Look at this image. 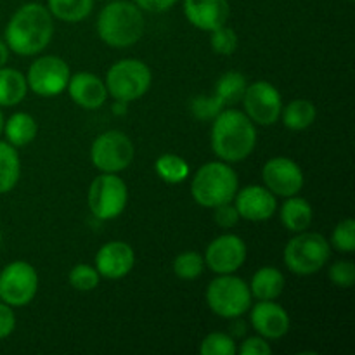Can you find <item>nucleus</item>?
I'll return each mask as SVG.
<instances>
[{
  "instance_id": "obj_30",
  "label": "nucleus",
  "mask_w": 355,
  "mask_h": 355,
  "mask_svg": "<svg viewBox=\"0 0 355 355\" xmlns=\"http://www.w3.org/2000/svg\"><path fill=\"white\" fill-rule=\"evenodd\" d=\"M201 355H236L234 340L225 333H210L200 345Z\"/></svg>"
},
{
  "instance_id": "obj_17",
  "label": "nucleus",
  "mask_w": 355,
  "mask_h": 355,
  "mask_svg": "<svg viewBox=\"0 0 355 355\" xmlns=\"http://www.w3.org/2000/svg\"><path fill=\"white\" fill-rule=\"evenodd\" d=\"M236 210L239 217L252 222L269 220L276 211V198L267 187L248 186L236 193Z\"/></svg>"
},
{
  "instance_id": "obj_19",
  "label": "nucleus",
  "mask_w": 355,
  "mask_h": 355,
  "mask_svg": "<svg viewBox=\"0 0 355 355\" xmlns=\"http://www.w3.org/2000/svg\"><path fill=\"white\" fill-rule=\"evenodd\" d=\"M252 324L262 338L277 340L290 329V315L272 300H262L253 307Z\"/></svg>"
},
{
  "instance_id": "obj_29",
  "label": "nucleus",
  "mask_w": 355,
  "mask_h": 355,
  "mask_svg": "<svg viewBox=\"0 0 355 355\" xmlns=\"http://www.w3.org/2000/svg\"><path fill=\"white\" fill-rule=\"evenodd\" d=\"M205 260L200 253L196 252H184L177 255L173 260V272L179 276L180 279H196L201 272H203Z\"/></svg>"
},
{
  "instance_id": "obj_15",
  "label": "nucleus",
  "mask_w": 355,
  "mask_h": 355,
  "mask_svg": "<svg viewBox=\"0 0 355 355\" xmlns=\"http://www.w3.org/2000/svg\"><path fill=\"white\" fill-rule=\"evenodd\" d=\"M246 245L239 236L224 234L208 245L205 262L214 272L232 274L245 263Z\"/></svg>"
},
{
  "instance_id": "obj_39",
  "label": "nucleus",
  "mask_w": 355,
  "mask_h": 355,
  "mask_svg": "<svg viewBox=\"0 0 355 355\" xmlns=\"http://www.w3.org/2000/svg\"><path fill=\"white\" fill-rule=\"evenodd\" d=\"M7 59H9V47H7V44H3V42L0 40V68L6 64Z\"/></svg>"
},
{
  "instance_id": "obj_23",
  "label": "nucleus",
  "mask_w": 355,
  "mask_h": 355,
  "mask_svg": "<svg viewBox=\"0 0 355 355\" xmlns=\"http://www.w3.org/2000/svg\"><path fill=\"white\" fill-rule=\"evenodd\" d=\"M28 90L23 73L12 68H0V106H16L24 99Z\"/></svg>"
},
{
  "instance_id": "obj_3",
  "label": "nucleus",
  "mask_w": 355,
  "mask_h": 355,
  "mask_svg": "<svg viewBox=\"0 0 355 355\" xmlns=\"http://www.w3.org/2000/svg\"><path fill=\"white\" fill-rule=\"evenodd\" d=\"M97 33L111 47H130L144 33V16L135 3L116 0L101 10L97 17Z\"/></svg>"
},
{
  "instance_id": "obj_38",
  "label": "nucleus",
  "mask_w": 355,
  "mask_h": 355,
  "mask_svg": "<svg viewBox=\"0 0 355 355\" xmlns=\"http://www.w3.org/2000/svg\"><path fill=\"white\" fill-rule=\"evenodd\" d=\"M175 2L177 0H135V6L149 12H163V10H168Z\"/></svg>"
},
{
  "instance_id": "obj_1",
  "label": "nucleus",
  "mask_w": 355,
  "mask_h": 355,
  "mask_svg": "<svg viewBox=\"0 0 355 355\" xmlns=\"http://www.w3.org/2000/svg\"><path fill=\"white\" fill-rule=\"evenodd\" d=\"M54 33L52 14L40 3H26L12 14L6 28L7 47L19 55L44 51Z\"/></svg>"
},
{
  "instance_id": "obj_13",
  "label": "nucleus",
  "mask_w": 355,
  "mask_h": 355,
  "mask_svg": "<svg viewBox=\"0 0 355 355\" xmlns=\"http://www.w3.org/2000/svg\"><path fill=\"white\" fill-rule=\"evenodd\" d=\"M246 116L259 125H272L279 120L283 101L276 87L269 82H255L243 94Z\"/></svg>"
},
{
  "instance_id": "obj_28",
  "label": "nucleus",
  "mask_w": 355,
  "mask_h": 355,
  "mask_svg": "<svg viewBox=\"0 0 355 355\" xmlns=\"http://www.w3.org/2000/svg\"><path fill=\"white\" fill-rule=\"evenodd\" d=\"M156 173L166 184H180L189 177V165L177 155H163L155 163Z\"/></svg>"
},
{
  "instance_id": "obj_41",
  "label": "nucleus",
  "mask_w": 355,
  "mask_h": 355,
  "mask_svg": "<svg viewBox=\"0 0 355 355\" xmlns=\"http://www.w3.org/2000/svg\"><path fill=\"white\" fill-rule=\"evenodd\" d=\"M0 245H2V234H0Z\"/></svg>"
},
{
  "instance_id": "obj_11",
  "label": "nucleus",
  "mask_w": 355,
  "mask_h": 355,
  "mask_svg": "<svg viewBox=\"0 0 355 355\" xmlns=\"http://www.w3.org/2000/svg\"><path fill=\"white\" fill-rule=\"evenodd\" d=\"M38 290L37 270L28 262L9 263L0 272V300L10 307H23L35 298Z\"/></svg>"
},
{
  "instance_id": "obj_7",
  "label": "nucleus",
  "mask_w": 355,
  "mask_h": 355,
  "mask_svg": "<svg viewBox=\"0 0 355 355\" xmlns=\"http://www.w3.org/2000/svg\"><path fill=\"white\" fill-rule=\"evenodd\" d=\"M151 87V69L139 59L114 62L106 76V89L120 103H130L144 96Z\"/></svg>"
},
{
  "instance_id": "obj_18",
  "label": "nucleus",
  "mask_w": 355,
  "mask_h": 355,
  "mask_svg": "<svg viewBox=\"0 0 355 355\" xmlns=\"http://www.w3.org/2000/svg\"><path fill=\"white\" fill-rule=\"evenodd\" d=\"M184 14L193 26L214 31L227 23L231 7L227 0H184Z\"/></svg>"
},
{
  "instance_id": "obj_16",
  "label": "nucleus",
  "mask_w": 355,
  "mask_h": 355,
  "mask_svg": "<svg viewBox=\"0 0 355 355\" xmlns=\"http://www.w3.org/2000/svg\"><path fill=\"white\" fill-rule=\"evenodd\" d=\"M135 263V253L125 241H110L96 255V270L107 279H121Z\"/></svg>"
},
{
  "instance_id": "obj_37",
  "label": "nucleus",
  "mask_w": 355,
  "mask_h": 355,
  "mask_svg": "<svg viewBox=\"0 0 355 355\" xmlns=\"http://www.w3.org/2000/svg\"><path fill=\"white\" fill-rule=\"evenodd\" d=\"M238 352L241 355H269L272 349L263 338H248L241 343Z\"/></svg>"
},
{
  "instance_id": "obj_2",
  "label": "nucleus",
  "mask_w": 355,
  "mask_h": 355,
  "mask_svg": "<svg viewBox=\"0 0 355 355\" xmlns=\"http://www.w3.org/2000/svg\"><path fill=\"white\" fill-rule=\"evenodd\" d=\"M257 144L255 123L238 110L220 111L211 125V149L224 162L248 158Z\"/></svg>"
},
{
  "instance_id": "obj_34",
  "label": "nucleus",
  "mask_w": 355,
  "mask_h": 355,
  "mask_svg": "<svg viewBox=\"0 0 355 355\" xmlns=\"http://www.w3.org/2000/svg\"><path fill=\"white\" fill-rule=\"evenodd\" d=\"M329 279L340 288H350L355 283V266L347 260L335 262L329 269Z\"/></svg>"
},
{
  "instance_id": "obj_35",
  "label": "nucleus",
  "mask_w": 355,
  "mask_h": 355,
  "mask_svg": "<svg viewBox=\"0 0 355 355\" xmlns=\"http://www.w3.org/2000/svg\"><path fill=\"white\" fill-rule=\"evenodd\" d=\"M214 218H215V222L220 225V227H232V225L238 224V220L241 217H239L236 207H232L231 203H224V205H218V207H215Z\"/></svg>"
},
{
  "instance_id": "obj_14",
  "label": "nucleus",
  "mask_w": 355,
  "mask_h": 355,
  "mask_svg": "<svg viewBox=\"0 0 355 355\" xmlns=\"http://www.w3.org/2000/svg\"><path fill=\"white\" fill-rule=\"evenodd\" d=\"M263 182L267 189L277 196H295L304 187V172L300 166L290 158H272L263 165Z\"/></svg>"
},
{
  "instance_id": "obj_32",
  "label": "nucleus",
  "mask_w": 355,
  "mask_h": 355,
  "mask_svg": "<svg viewBox=\"0 0 355 355\" xmlns=\"http://www.w3.org/2000/svg\"><path fill=\"white\" fill-rule=\"evenodd\" d=\"M333 246L338 252L343 253H352L355 250V222L354 218H345L340 222L333 231L331 238Z\"/></svg>"
},
{
  "instance_id": "obj_8",
  "label": "nucleus",
  "mask_w": 355,
  "mask_h": 355,
  "mask_svg": "<svg viewBox=\"0 0 355 355\" xmlns=\"http://www.w3.org/2000/svg\"><path fill=\"white\" fill-rule=\"evenodd\" d=\"M89 208L101 220H111L121 215L128 201L127 184L114 173L96 177L89 187Z\"/></svg>"
},
{
  "instance_id": "obj_24",
  "label": "nucleus",
  "mask_w": 355,
  "mask_h": 355,
  "mask_svg": "<svg viewBox=\"0 0 355 355\" xmlns=\"http://www.w3.org/2000/svg\"><path fill=\"white\" fill-rule=\"evenodd\" d=\"M6 137L14 148H23L37 137V121L28 113H14L3 125Z\"/></svg>"
},
{
  "instance_id": "obj_40",
  "label": "nucleus",
  "mask_w": 355,
  "mask_h": 355,
  "mask_svg": "<svg viewBox=\"0 0 355 355\" xmlns=\"http://www.w3.org/2000/svg\"><path fill=\"white\" fill-rule=\"evenodd\" d=\"M3 130V116H2V113H0V132Z\"/></svg>"
},
{
  "instance_id": "obj_26",
  "label": "nucleus",
  "mask_w": 355,
  "mask_h": 355,
  "mask_svg": "<svg viewBox=\"0 0 355 355\" xmlns=\"http://www.w3.org/2000/svg\"><path fill=\"white\" fill-rule=\"evenodd\" d=\"M283 113V123L291 130H305L311 127L315 120V106L307 99L291 101Z\"/></svg>"
},
{
  "instance_id": "obj_20",
  "label": "nucleus",
  "mask_w": 355,
  "mask_h": 355,
  "mask_svg": "<svg viewBox=\"0 0 355 355\" xmlns=\"http://www.w3.org/2000/svg\"><path fill=\"white\" fill-rule=\"evenodd\" d=\"M66 89H68L71 99L85 110H97L103 106L107 97L106 83L97 75L87 71L69 76Z\"/></svg>"
},
{
  "instance_id": "obj_4",
  "label": "nucleus",
  "mask_w": 355,
  "mask_h": 355,
  "mask_svg": "<svg viewBox=\"0 0 355 355\" xmlns=\"http://www.w3.org/2000/svg\"><path fill=\"white\" fill-rule=\"evenodd\" d=\"M238 175L227 163L211 162L198 170L191 182V193L198 205L215 208L231 203L238 193Z\"/></svg>"
},
{
  "instance_id": "obj_6",
  "label": "nucleus",
  "mask_w": 355,
  "mask_h": 355,
  "mask_svg": "<svg viewBox=\"0 0 355 355\" xmlns=\"http://www.w3.org/2000/svg\"><path fill=\"white\" fill-rule=\"evenodd\" d=\"M207 302L211 311L225 319H234L245 314L252 305V291L241 277L231 274H218L207 290Z\"/></svg>"
},
{
  "instance_id": "obj_5",
  "label": "nucleus",
  "mask_w": 355,
  "mask_h": 355,
  "mask_svg": "<svg viewBox=\"0 0 355 355\" xmlns=\"http://www.w3.org/2000/svg\"><path fill=\"white\" fill-rule=\"evenodd\" d=\"M329 245L319 232H298L284 248V263L298 276L319 272L329 259Z\"/></svg>"
},
{
  "instance_id": "obj_31",
  "label": "nucleus",
  "mask_w": 355,
  "mask_h": 355,
  "mask_svg": "<svg viewBox=\"0 0 355 355\" xmlns=\"http://www.w3.org/2000/svg\"><path fill=\"white\" fill-rule=\"evenodd\" d=\"M69 284L78 291H90L99 284V272L87 263H80L69 272Z\"/></svg>"
},
{
  "instance_id": "obj_22",
  "label": "nucleus",
  "mask_w": 355,
  "mask_h": 355,
  "mask_svg": "<svg viewBox=\"0 0 355 355\" xmlns=\"http://www.w3.org/2000/svg\"><path fill=\"white\" fill-rule=\"evenodd\" d=\"M312 215L314 211L311 203L304 198L290 196V200L281 208V222L291 232L307 231L312 224Z\"/></svg>"
},
{
  "instance_id": "obj_21",
  "label": "nucleus",
  "mask_w": 355,
  "mask_h": 355,
  "mask_svg": "<svg viewBox=\"0 0 355 355\" xmlns=\"http://www.w3.org/2000/svg\"><path fill=\"white\" fill-rule=\"evenodd\" d=\"M284 276L276 267H262L253 276L250 291L259 300H274L284 290Z\"/></svg>"
},
{
  "instance_id": "obj_25",
  "label": "nucleus",
  "mask_w": 355,
  "mask_h": 355,
  "mask_svg": "<svg viewBox=\"0 0 355 355\" xmlns=\"http://www.w3.org/2000/svg\"><path fill=\"white\" fill-rule=\"evenodd\" d=\"M21 162L12 144L0 141V194L9 193L19 180Z\"/></svg>"
},
{
  "instance_id": "obj_9",
  "label": "nucleus",
  "mask_w": 355,
  "mask_h": 355,
  "mask_svg": "<svg viewBox=\"0 0 355 355\" xmlns=\"http://www.w3.org/2000/svg\"><path fill=\"white\" fill-rule=\"evenodd\" d=\"M135 155L134 144L118 130L104 132L94 141L90 158L94 166L104 173H116L127 168Z\"/></svg>"
},
{
  "instance_id": "obj_12",
  "label": "nucleus",
  "mask_w": 355,
  "mask_h": 355,
  "mask_svg": "<svg viewBox=\"0 0 355 355\" xmlns=\"http://www.w3.org/2000/svg\"><path fill=\"white\" fill-rule=\"evenodd\" d=\"M69 68L58 55L38 58L28 69L26 83L33 92L44 97H54L64 92L69 82Z\"/></svg>"
},
{
  "instance_id": "obj_27",
  "label": "nucleus",
  "mask_w": 355,
  "mask_h": 355,
  "mask_svg": "<svg viewBox=\"0 0 355 355\" xmlns=\"http://www.w3.org/2000/svg\"><path fill=\"white\" fill-rule=\"evenodd\" d=\"M94 0H49V12L66 23H78L92 12Z\"/></svg>"
},
{
  "instance_id": "obj_10",
  "label": "nucleus",
  "mask_w": 355,
  "mask_h": 355,
  "mask_svg": "<svg viewBox=\"0 0 355 355\" xmlns=\"http://www.w3.org/2000/svg\"><path fill=\"white\" fill-rule=\"evenodd\" d=\"M246 90V78L239 71H227L218 78L215 94L210 97L198 96L191 103V111L198 120H214L227 104L243 99Z\"/></svg>"
},
{
  "instance_id": "obj_33",
  "label": "nucleus",
  "mask_w": 355,
  "mask_h": 355,
  "mask_svg": "<svg viewBox=\"0 0 355 355\" xmlns=\"http://www.w3.org/2000/svg\"><path fill=\"white\" fill-rule=\"evenodd\" d=\"M211 49H214L217 54L222 55H231L234 54V51L238 49V35L232 28L224 26L217 28V30L211 31V38H210Z\"/></svg>"
},
{
  "instance_id": "obj_36",
  "label": "nucleus",
  "mask_w": 355,
  "mask_h": 355,
  "mask_svg": "<svg viewBox=\"0 0 355 355\" xmlns=\"http://www.w3.org/2000/svg\"><path fill=\"white\" fill-rule=\"evenodd\" d=\"M14 328H16V318H14L12 309L6 302H0V340L7 338L14 331Z\"/></svg>"
}]
</instances>
